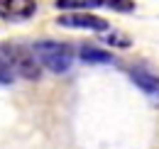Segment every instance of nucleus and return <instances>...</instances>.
I'll return each mask as SVG.
<instances>
[{
    "label": "nucleus",
    "mask_w": 159,
    "mask_h": 149,
    "mask_svg": "<svg viewBox=\"0 0 159 149\" xmlns=\"http://www.w3.org/2000/svg\"><path fill=\"white\" fill-rule=\"evenodd\" d=\"M57 25L61 27H69V29H91V32H105L108 29V22L98 15H91V12H66L57 17Z\"/></svg>",
    "instance_id": "obj_3"
},
{
    "label": "nucleus",
    "mask_w": 159,
    "mask_h": 149,
    "mask_svg": "<svg viewBox=\"0 0 159 149\" xmlns=\"http://www.w3.org/2000/svg\"><path fill=\"white\" fill-rule=\"evenodd\" d=\"M12 78H15V71L5 59H0V83H12Z\"/></svg>",
    "instance_id": "obj_8"
},
{
    "label": "nucleus",
    "mask_w": 159,
    "mask_h": 149,
    "mask_svg": "<svg viewBox=\"0 0 159 149\" xmlns=\"http://www.w3.org/2000/svg\"><path fill=\"white\" fill-rule=\"evenodd\" d=\"M37 12L34 0H0V17L7 22H22Z\"/></svg>",
    "instance_id": "obj_5"
},
{
    "label": "nucleus",
    "mask_w": 159,
    "mask_h": 149,
    "mask_svg": "<svg viewBox=\"0 0 159 149\" xmlns=\"http://www.w3.org/2000/svg\"><path fill=\"white\" fill-rule=\"evenodd\" d=\"M130 81L149 98L152 105L159 108V76L157 74H152L147 69H130Z\"/></svg>",
    "instance_id": "obj_6"
},
{
    "label": "nucleus",
    "mask_w": 159,
    "mask_h": 149,
    "mask_svg": "<svg viewBox=\"0 0 159 149\" xmlns=\"http://www.w3.org/2000/svg\"><path fill=\"white\" fill-rule=\"evenodd\" d=\"M81 61H86V64H110L113 61V54L110 52H105V49H96V47H81Z\"/></svg>",
    "instance_id": "obj_7"
},
{
    "label": "nucleus",
    "mask_w": 159,
    "mask_h": 149,
    "mask_svg": "<svg viewBox=\"0 0 159 149\" xmlns=\"http://www.w3.org/2000/svg\"><path fill=\"white\" fill-rule=\"evenodd\" d=\"M105 42H108V44H115V47H130V39H127V37H120V34H108Z\"/></svg>",
    "instance_id": "obj_9"
},
{
    "label": "nucleus",
    "mask_w": 159,
    "mask_h": 149,
    "mask_svg": "<svg viewBox=\"0 0 159 149\" xmlns=\"http://www.w3.org/2000/svg\"><path fill=\"white\" fill-rule=\"evenodd\" d=\"M0 56L10 64V69L15 74H20L27 81H37L42 76V64L34 54V49H27V47H20V44H2Z\"/></svg>",
    "instance_id": "obj_1"
},
{
    "label": "nucleus",
    "mask_w": 159,
    "mask_h": 149,
    "mask_svg": "<svg viewBox=\"0 0 159 149\" xmlns=\"http://www.w3.org/2000/svg\"><path fill=\"white\" fill-rule=\"evenodd\" d=\"M32 49H34V54L39 59V64L44 69H49L52 74H64L74 64V49L69 44H64V42L44 39V42H37Z\"/></svg>",
    "instance_id": "obj_2"
},
{
    "label": "nucleus",
    "mask_w": 159,
    "mask_h": 149,
    "mask_svg": "<svg viewBox=\"0 0 159 149\" xmlns=\"http://www.w3.org/2000/svg\"><path fill=\"white\" fill-rule=\"evenodd\" d=\"M59 10H88V7H110L115 12H132L135 2L132 0H57Z\"/></svg>",
    "instance_id": "obj_4"
}]
</instances>
